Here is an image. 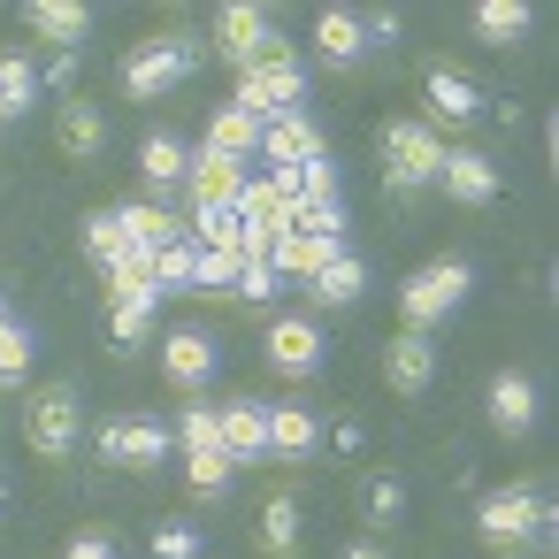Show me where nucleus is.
Wrapping results in <instances>:
<instances>
[{"label":"nucleus","instance_id":"393cba45","mask_svg":"<svg viewBox=\"0 0 559 559\" xmlns=\"http://www.w3.org/2000/svg\"><path fill=\"white\" fill-rule=\"evenodd\" d=\"M24 24H32L39 39H55V47H78V39L93 32V16H85V9H62V0H32Z\"/></svg>","mask_w":559,"mask_h":559},{"label":"nucleus","instance_id":"20e7f679","mask_svg":"<svg viewBox=\"0 0 559 559\" xmlns=\"http://www.w3.org/2000/svg\"><path fill=\"white\" fill-rule=\"evenodd\" d=\"M192 62H200L192 39H154V47H139V55L123 62V93H131V100H162V93H177V85L192 78Z\"/></svg>","mask_w":559,"mask_h":559},{"label":"nucleus","instance_id":"2f4dec72","mask_svg":"<svg viewBox=\"0 0 559 559\" xmlns=\"http://www.w3.org/2000/svg\"><path fill=\"white\" fill-rule=\"evenodd\" d=\"M24 376H32V330H24V322L9 314V322H0V383L16 391Z\"/></svg>","mask_w":559,"mask_h":559},{"label":"nucleus","instance_id":"4c0bfd02","mask_svg":"<svg viewBox=\"0 0 559 559\" xmlns=\"http://www.w3.org/2000/svg\"><path fill=\"white\" fill-rule=\"evenodd\" d=\"M185 475H192V490L215 498V490L230 483V452H185Z\"/></svg>","mask_w":559,"mask_h":559},{"label":"nucleus","instance_id":"f257e3e1","mask_svg":"<svg viewBox=\"0 0 559 559\" xmlns=\"http://www.w3.org/2000/svg\"><path fill=\"white\" fill-rule=\"evenodd\" d=\"M299 100H307V70H299V62L284 55V39H276V47L238 78V100H230V108H246L253 123H269V116H292Z\"/></svg>","mask_w":559,"mask_h":559},{"label":"nucleus","instance_id":"a211bd4d","mask_svg":"<svg viewBox=\"0 0 559 559\" xmlns=\"http://www.w3.org/2000/svg\"><path fill=\"white\" fill-rule=\"evenodd\" d=\"M185 162H192V146H185L177 131H146V146H139V177H146V192H169V185L185 177Z\"/></svg>","mask_w":559,"mask_h":559},{"label":"nucleus","instance_id":"bb28decb","mask_svg":"<svg viewBox=\"0 0 559 559\" xmlns=\"http://www.w3.org/2000/svg\"><path fill=\"white\" fill-rule=\"evenodd\" d=\"M62 146H70V154H100V146H108V123H100L93 100H70V108H62Z\"/></svg>","mask_w":559,"mask_h":559},{"label":"nucleus","instance_id":"f704fd0d","mask_svg":"<svg viewBox=\"0 0 559 559\" xmlns=\"http://www.w3.org/2000/svg\"><path fill=\"white\" fill-rule=\"evenodd\" d=\"M169 437H177L185 452H223V444H215V406H207V399H192V406L177 414V429H169Z\"/></svg>","mask_w":559,"mask_h":559},{"label":"nucleus","instance_id":"4be33fe9","mask_svg":"<svg viewBox=\"0 0 559 559\" xmlns=\"http://www.w3.org/2000/svg\"><path fill=\"white\" fill-rule=\"evenodd\" d=\"M360 292H368V261H360V253H330V261L314 269V299H322V307H353Z\"/></svg>","mask_w":559,"mask_h":559},{"label":"nucleus","instance_id":"f03ea898","mask_svg":"<svg viewBox=\"0 0 559 559\" xmlns=\"http://www.w3.org/2000/svg\"><path fill=\"white\" fill-rule=\"evenodd\" d=\"M437 162H444V139L429 123H383V177H391V192L437 185Z\"/></svg>","mask_w":559,"mask_h":559},{"label":"nucleus","instance_id":"9d476101","mask_svg":"<svg viewBox=\"0 0 559 559\" xmlns=\"http://www.w3.org/2000/svg\"><path fill=\"white\" fill-rule=\"evenodd\" d=\"M269 368L292 376V383L314 376V368H322V330H314L307 314H276V322H269Z\"/></svg>","mask_w":559,"mask_h":559},{"label":"nucleus","instance_id":"6ab92c4d","mask_svg":"<svg viewBox=\"0 0 559 559\" xmlns=\"http://www.w3.org/2000/svg\"><path fill=\"white\" fill-rule=\"evenodd\" d=\"M116 223H123V246H139V253H162L169 238H185V223H177L169 207H154V200H139V207H116Z\"/></svg>","mask_w":559,"mask_h":559},{"label":"nucleus","instance_id":"7c9ffc66","mask_svg":"<svg viewBox=\"0 0 559 559\" xmlns=\"http://www.w3.org/2000/svg\"><path fill=\"white\" fill-rule=\"evenodd\" d=\"M39 100V70L24 62V55H0V108H9V116H24Z\"/></svg>","mask_w":559,"mask_h":559},{"label":"nucleus","instance_id":"49530a36","mask_svg":"<svg viewBox=\"0 0 559 559\" xmlns=\"http://www.w3.org/2000/svg\"><path fill=\"white\" fill-rule=\"evenodd\" d=\"M0 123H16V116H9V108H0Z\"/></svg>","mask_w":559,"mask_h":559},{"label":"nucleus","instance_id":"2eb2a0df","mask_svg":"<svg viewBox=\"0 0 559 559\" xmlns=\"http://www.w3.org/2000/svg\"><path fill=\"white\" fill-rule=\"evenodd\" d=\"M314 444H322V421H314V406H299V399H284V406H269V452L276 460H314Z\"/></svg>","mask_w":559,"mask_h":559},{"label":"nucleus","instance_id":"a18cd8bd","mask_svg":"<svg viewBox=\"0 0 559 559\" xmlns=\"http://www.w3.org/2000/svg\"><path fill=\"white\" fill-rule=\"evenodd\" d=\"M0 322H9V292H0Z\"/></svg>","mask_w":559,"mask_h":559},{"label":"nucleus","instance_id":"f8f14e48","mask_svg":"<svg viewBox=\"0 0 559 559\" xmlns=\"http://www.w3.org/2000/svg\"><path fill=\"white\" fill-rule=\"evenodd\" d=\"M185 177H192V200L200 207H238V192H246V162H230V154H215V146H192V162H185Z\"/></svg>","mask_w":559,"mask_h":559},{"label":"nucleus","instance_id":"c756f323","mask_svg":"<svg viewBox=\"0 0 559 559\" xmlns=\"http://www.w3.org/2000/svg\"><path fill=\"white\" fill-rule=\"evenodd\" d=\"M192 253H200L192 292H230V284H238V269H246V261H238V246H192Z\"/></svg>","mask_w":559,"mask_h":559},{"label":"nucleus","instance_id":"6e6552de","mask_svg":"<svg viewBox=\"0 0 559 559\" xmlns=\"http://www.w3.org/2000/svg\"><path fill=\"white\" fill-rule=\"evenodd\" d=\"M215 444L230 452V467L269 460V406H261V399H230V406H215Z\"/></svg>","mask_w":559,"mask_h":559},{"label":"nucleus","instance_id":"473e14b6","mask_svg":"<svg viewBox=\"0 0 559 559\" xmlns=\"http://www.w3.org/2000/svg\"><path fill=\"white\" fill-rule=\"evenodd\" d=\"M192 269H200L192 238H169V246L154 253V284H162V292H192Z\"/></svg>","mask_w":559,"mask_h":559},{"label":"nucleus","instance_id":"7ed1b4c3","mask_svg":"<svg viewBox=\"0 0 559 559\" xmlns=\"http://www.w3.org/2000/svg\"><path fill=\"white\" fill-rule=\"evenodd\" d=\"M467 261H429V269H414L406 276V292H399V314H406V330H429V322H444L460 299H467Z\"/></svg>","mask_w":559,"mask_h":559},{"label":"nucleus","instance_id":"1a4fd4ad","mask_svg":"<svg viewBox=\"0 0 559 559\" xmlns=\"http://www.w3.org/2000/svg\"><path fill=\"white\" fill-rule=\"evenodd\" d=\"M437 185L452 192V207H490V200H498V162L475 154V146H452V154L437 162Z\"/></svg>","mask_w":559,"mask_h":559},{"label":"nucleus","instance_id":"ddd939ff","mask_svg":"<svg viewBox=\"0 0 559 559\" xmlns=\"http://www.w3.org/2000/svg\"><path fill=\"white\" fill-rule=\"evenodd\" d=\"M169 429L162 421H108L100 429V460H116V467H162L169 460Z\"/></svg>","mask_w":559,"mask_h":559},{"label":"nucleus","instance_id":"ea45409f","mask_svg":"<svg viewBox=\"0 0 559 559\" xmlns=\"http://www.w3.org/2000/svg\"><path fill=\"white\" fill-rule=\"evenodd\" d=\"M230 292H238V299H253V307H261V299H276V292H284V276H276V269H269V261H246V269H238V284H230Z\"/></svg>","mask_w":559,"mask_h":559},{"label":"nucleus","instance_id":"a19ab883","mask_svg":"<svg viewBox=\"0 0 559 559\" xmlns=\"http://www.w3.org/2000/svg\"><path fill=\"white\" fill-rule=\"evenodd\" d=\"M85 246H93L100 261H116V253H131V246H123V223H116V215H93V223H85Z\"/></svg>","mask_w":559,"mask_h":559},{"label":"nucleus","instance_id":"5701e85b","mask_svg":"<svg viewBox=\"0 0 559 559\" xmlns=\"http://www.w3.org/2000/svg\"><path fill=\"white\" fill-rule=\"evenodd\" d=\"M429 116H444V123H467V116H483V93H475L460 70H429Z\"/></svg>","mask_w":559,"mask_h":559},{"label":"nucleus","instance_id":"79ce46f5","mask_svg":"<svg viewBox=\"0 0 559 559\" xmlns=\"http://www.w3.org/2000/svg\"><path fill=\"white\" fill-rule=\"evenodd\" d=\"M399 506H406L399 483H368V513H376V521H399Z\"/></svg>","mask_w":559,"mask_h":559},{"label":"nucleus","instance_id":"37998d69","mask_svg":"<svg viewBox=\"0 0 559 559\" xmlns=\"http://www.w3.org/2000/svg\"><path fill=\"white\" fill-rule=\"evenodd\" d=\"M70 559H116V551H108V536H78V544H70Z\"/></svg>","mask_w":559,"mask_h":559},{"label":"nucleus","instance_id":"39448f33","mask_svg":"<svg viewBox=\"0 0 559 559\" xmlns=\"http://www.w3.org/2000/svg\"><path fill=\"white\" fill-rule=\"evenodd\" d=\"M78 429H85V414H78V391H70V383H47V391L32 399V414H24V437H32L39 460H62V452L78 444Z\"/></svg>","mask_w":559,"mask_h":559},{"label":"nucleus","instance_id":"dca6fc26","mask_svg":"<svg viewBox=\"0 0 559 559\" xmlns=\"http://www.w3.org/2000/svg\"><path fill=\"white\" fill-rule=\"evenodd\" d=\"M383 376H391V391H429V376H437V345L421 337V330H406V337H391V353H383Z\"/></svg>","mask_w":559,"mask_h":559},{"label":"nucleus","instance_id":"c03bdc74","mask_svg":"<svg viewBox=\"0 0 559 559\" xmlns=\"http://www.w3.org/2000/svg\"><path fill=\"white\" fill-rule=\"evenodd\" d=\"M345 559H383V551H376V544H353V551H345Z\"/></svg>","mask_w":559,"mask_h":559},{"label":"nucleus","instance_id":"cd10ccee","mask_svg":"<svg viewBox=\"0 0 559 559\" xmlns=\"http://www.w3.org/2000/svg\"><path fill=\"white\" fill-rule=\"evenodd\" d=\"M261 544H269L276 559L299 551V498H269V506H261Z\"/></svg>","mask_w":559,"mask_h":559},{"label":"nucleus","instance_id":"9b49d317","mask_svg":"<svg viewBox=\"0 0 559 559\" xmlns=\"http://www.w3.org/2000/svg\"><path fill=\"white\" fill-rule=\"evenodd\" d=\"M269 47H276V24H269L261 9H223V16H215V55H223V62L253 70Z\"/></svg>","mask_w":559,"mask_h":559},{"label":"nucleus","instance_id":"423d86ee","mask_svg":"<svg viewBox=\"0 0 559 559\" xmlns=\"http://www.w3.org/2000/svg\"><path fill=\"white\" fill-rule=\"evenodd\" d=\"M475 528H483L490 544H521V536H544V528H551V506H544L536 490H490L483 513H475Z\"/></svg>","mask_w":559,"mask_h":559},{"label":"nucleus","instance_id":"aec40b11","mask_svg":"<svg viewBox=\"0 0 559 559\" xmlns=\"http://www.w3.org/2000/svg\"><path fill=\"white\" fill-rule=\"evenodd\" d=\"M490 421H498L506 437H521V429L536 421V383H528V376H513V368H506V376H490Z\"/></svg>","mask_w":559,"mask_h":559},{"label":"nucleus","instance_id":"4468645a","mask_svg":"<svg viewBox=\"0 0 559 559\" xmlns=\"http://www.w3.org/2000/svg\"><path fill=\"white\" fill-rule=\"evenodd\" d=\"M215 360H223V345H215L207 330H169V345H162V368H169V383H185V391H200V383L215 376Z\"/></svg>","mask_w":559,"mask_h":559},{"label":"nucleus","instance_id":"e433bc0d","mask_svg":"<svg viewBox=\"0 0 559 559\" xmlns=\"http://www.w3.org/2000/svg\"><path fill=\"white\" fill-rule=\"evenodd\" d=\"M154 307H162V299H116V314H108L116 345H139V337L154 330Z\"/></svg>","mask_w":559,"mask_h":559},{"label":"nucleus","instance_id":"c9c22d12","mask_svg":"<svg viewBox=\"0 0 559 559\" xmlns=\"http://www.w3.org/2000/svg\"><path fill=\"white\" fill-rule=\"evenodd\" d=\"M299 207H337V162L330 154L299 169Z\"/></svg>","mask_w":559,"mask_h":559},{"label":"nucleus","instance_id":"f3484780","mask_svg":"<svg viewBox=\"0 0 559 559\" xmlns=\"http://www.w3.org/2000/svg\"><path fill=\"white\" fill-rule=\"evenodd\" d=\"M360 47H368V24H360L353 9H322V16H314V55H322L330 70L360 62Z\"/></svg>","mask_w":559,"mask_h":559},{"label":"nucleus","instance_id":"412c9836","mask_svg":"<svg viewBox=\"0 0 559 559\" xmlns=\"http://www.w3.org/2000/svg\"><path fill=\"white\" fill-rule=\"evenodd\" d=\"M200 146H215V154H230V162H253V154H261V123H253L246 108H215Z\"/></svg>","mask_w":559,"mask_h":559},{"label":"nucleus","instance_id":"c85d7f7f","mask_svg":"<svg viewBox=\"0 0 559 559\" xmlns=\"http://www.w3.org/2000/svg\"><path fill=\"white\" fill-rule=\"evenodd\" d=\"M475 32H483L490 47H513V39L528 32V9H521V0H483V9H475Z\"/></svg>","mask_w":559,"mask_h":559},{"label":"nucleus","instance_id":"58836bf2","mask_svg":"<svg viewBox=\"0 0 559 559\" xmlns=\"http://www.w3.org/2000/svg\"><path fill=\"white\" fill-rule=\"evenodd\" d=\"M154 559H200V528L192 521H162L154 528Z\"/></svg>","mask_w":559,"mask_h":559},{"label":"nucleus","instance_id":"b1692460","mask_svg":"<svg viewBox=\"0 0 559 559\" xmlns=\"http://www.w3.org/2000/svg\"><path fill=\"white\" fill-rule=\"evenodd\" d=\"M330 253H345V246H330V238H299V230H284L269 261H276V276H284V284H292V276H307V284H314V269H322Z\"/></svg>","mask_w":559,"mask_h":559},{"label":"nucleus","instance_id":"72a5a7b5","mask_svg":"<svg viewBox=\"0 0 559 559\" xmlns=\"http://www.w3.org/2000/svg\"><path fill=\"white\" fill-rule=\"evenodd\" d=\"M185 238H192V246H238V238H246V223H238V207H200Z\"/></svg>","mask_w":559,"mask_h":559},{"label":"nucleus","instance_id":"a878e982","mask_svg":"<svg viewBox=\"0 0 559 559\" xmlns=\"http://www.w3.org/2000/svg\"><path fill=\"white\" fill-rule=\"evenodd\" d=\"M108 284H116V299H162V284H154V253H116L108 261Z\"/></svg>","mask_w":559,"mask_h":559},{"label":"nucleus","instance_id":"0eeeda50","mask_svg":"<svg viewBox=\"0 0 559 559\" xmlns=\"http://www.w3.org/2000/svg\"><path fill=\"white\" fill-rule=\"evenodd\" d=\"M261 154H269V169H307V162L330 154V139L314 131L307 108H292V116H269V123H261Z\"/></svg>","mask_w":559,"mask_h":559}]
</instances>
